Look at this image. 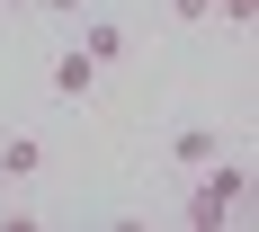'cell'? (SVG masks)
Instances as JSON below:
<instances>
[{"mask_svg": "<svg viewBox=\"0 0 259 232\" xmlns=\"http://www.w3.org/2000/svg\"><path fill=\"white\" fill-rule=\"evenodd\" d=\"M179 214H188L197 232H214V223H241V214H250V170L214 152L206 170H197V188H188V206H179Z\"/></svg>", "mask_w": 259, "mask_h": 232, "instance_id": "1", "label": "cell"}, {"mask_svg": "<svg viewBox=\"0 0 259 232\" xmlns=\"http://www.w3.org/2000/svg\"><path fill=\"white\" fill-rule=\"evenodd\" d=\"M90 89H99V63H90V54H54V99H90Z\"/></svg>", "mask_w": 259, "mask_h": 232, "instance_id": "2", "label": "cell"}, {"mask_svg": "<svg viewBox=\"0 0 259 232\" xmlns=\"http://www.w3.org/2000/svg\"><path fill=\"white\" fill-rule=\"evenodd\" d=\"M214 152H224V134H214V125H179V134H170V161H179V170H206Z\"/></svg>", "mask_w": 259, "mask_h": 232, "instance_id": "3", "label": "cell"}, {"mask_svg": "<svg viewBox=\"0 0 259 232\" xmlns=\"http://www.w3.org/2000/svg\"><path fill=\"white\" fill-rule=\"evenodd\" d=\"M125 45H134V27H116V18H99L90 36H80V54H90L99 72H107V63H125Z\"/></svg>", "mask_w": 259, "mask_h": 232, "instance_id": "4", "label": "cell"}, {"mask_svg": "<svg viewBox=\"0 0 259 232\" xmlns=\"http://www.w3.org/2000/svg\"><path fill=\"white\" fill-rule=\"evenodd\" d=\"M36 170H45V143L36 134H9L0 143V179H36Z\"/></svg>", "mask_w": 259, "mask_h": 232, "instance_id": "5", "label": "cell"}, {"mask_svg": "<svg viewBox=\"0 0 259 232\" xmlns=\"http://www.w3.org/2000/svg\"><path fill=\"white\" fill-rule=\"evenodd\" d=\"M170 18H179V27H206V18H214V0H170Z\"/></svg>", "mask_w": 259, "mask_h": 232, "instance_id": "6", "label": "cell"}, {"mask_svg": "<svg viewBox=\"0 0 259 232\" xmlns=\"http://www.w3.org/2000/svg\"><path fill=\"white\" fill-rule=\"evenodd\" d=\"M214 9H224V27H250L259 18V0H214Z\"/></svg>", "mask_w": 259, "mask_h": 232, "instance_id": "7", "label": "cell"}, {"mask_svg": "<svg viewBox=\"0 0 259 232\" xmlns=\"http://www.w3.org/2000/svg\"><path fill=\"white\" fill-rule=\"evenodd\" d=\"M45 9H63V18H80V0H45Z\"/></svg>", "mask_w": 259, "mask_h": 232, "instance_id": "8", "label": "cell"}, {"mask_svg": "<svg viewBox=\"0 0 259 232\" xmlns=\"http://www.w3.org/2000/svg\"><path fill=\"white\" fill-rule=\"evenodd\" d=\"M0 9H27V0H0Z\"/></svg>", "mask_w": 259, "mask_h": 232, "instance_id": "9", "label": "cell"}]
</instances>
